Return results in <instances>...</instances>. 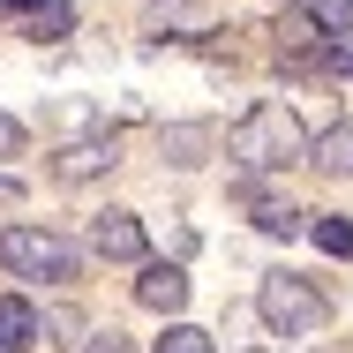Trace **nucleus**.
<instances>
[{
  "label": "nucleus",
  "instance_id": "nucleus-19",
  "mask_svg": "<svg viewBox=\"0 0 353 353\" xmlns=\"http://www.w3.org/2000/svg\"><path fill=\"white\" fill-rule=\"evenodd\" d=\"M150 8H188V0H150Z\"/></svg>",
  "mask_w": 353,
  "mask_h": 353
},
{
  "label": "nucleus",
  "instance_id": "nucleus-4",
  "mask_svg": "<svg viewBox=\"0 0 353 353\" xmlns=\"http://www.w3.org/2000/svg\"><path fill=\"white\" fill-rule=\"evenodd\" d=\"M90 248H98L105 263H143V218H136V211L90 218Z\"/></svg>",
  "mask_w": 353,
  "mask_h": 353
},
{
  "label": "nucleus",
  "instance_id": "nucleus-6",
  "mask_svg": "<svg viewBox=\"0 0 353 353\" xmlns=\"http://www.w3.org/2000/svg\"><path fill=\"white\" fill-rule=\"evenodd\" d=\"M279 53H285V61H308V68L323 61V30H316L308 8H285V15H279Z\"/></svg>",
  "mask_w": 353,
  "mask_h": 353
},
{
  "label": "nucleus",
  "instance_id": "nucleus-15",
  "mask_svg": "<svg viewBox=\"0 0 353 353\" xmlns=\"http://www.w3.org/2000/svg\"><path fill=\"white\" fill-rule=\"evenodd\" d=\"M158 353H218V346H211V331H196V323H165Z\"/></svg>",
  "mask_w": 353,
  "mask_h": 353
},
{
  "label": "nucleus",
  "instance_id": "nucleus-8",
  "mask_svg": "<svg viewBox=\"0 0 353 353\" xmlns=\"http://www.w3.org/2000/svg\"><path fill=\"white\" fill-rule=\"evenodd\" d=\"M30 346H38V308L23 293H8L0 301V353H30Z\"/></svg>",
  "mask_w": 353,
  "mask_h": 353
},
{
  "label": "nucleus",
  "instance_id": "nucleus-9",
  "mask_svg": "<svg viewBox=\"0 0 353 353\" xmlns=\"http://www.w3.org/2000/svg\"><path fill=\"white\" fill-rule=\"evenodd\" d=\"M113 150H121L113 136H98V143H68V150L53 158V173H61V181H90V173H105V165H113Z\"/></svg>",
  "mask_w": 353,
  "mask_h": 353
},
{
  "label": "nucleus",
  "instance_id": "nucleus-3",
  "mask_svg": "<svg viewBox=\"0 0 353 353\" xmlns=\"http://www.w3.org/2000/svg\"><path fill=\"white\" fill-rule=\"evenodd\" d=\"M256 308H263V323H271L279 339H316V331L331 323V301L308 279H293V271H271L263 293H256Z\"/></svg>",
  "mask_w": 353,
  "mask_h": 353
},
{
  "label": "nucleus",
  "instance_id": "nucleus-14",
  "mask_svg": "<svg viewBox=\"0 0 353 353\" xmlns=\"http://www.w3.org/2000/svg\"><path fill=\"white\" fill-rule=\"evenodd\" d=\"M308 233H316V248H323V256H346V263H353V218H316Z\"/></svg>",
  "mask_w": 353,
  "mask_h": 353
},
{
  "label": "nucleus",
  "instance_id": "nucleus-10",
  "mask_svg": "<svg viewBox=\"0 0 353 353\" xmlns=\"http://www.w3.org/2000/svg\"><path fill=\"white\" fill-rule=\"evenodd\" d=\"M241 196H248V211H256V225H263V233H279V241H293V233H301V211H293L285 196H263L256 181H248Z\"/></svg>",
  "mask_w": 353,
  "mask_h": 353
},
{
  "label": "nucleus",
  "instance_id": "nucleus-18",
  "mask_svg": "<svg viewBox=\"0 0 353 353\" xmlns=\"http://www.w3.org/2000/svg\"><path fill=\"white\" fill-rule=\"evenodd\" d=\"M15 196H23V188H15V181H8V173H0V203H15Z\"/></svg>",
  "mask_w": 353,
  "mask_h": 353
},
{
  "label": "nucleus",
  "instance_id": "nucleus-11",
  "mask_svg": "<svg viewBox=\"0 0 353 353\" xmlns=\"http://www.w3.org/2000/svg\"><path fill=\"white\" fill-rule=\"evenodd\" d=\"M308 165H323V173H353V113L316 143V150H308Z\"/></svg>",
  "mask_w": 353,
  "mask_h": 353
},
{
  "label": "nucleus",
  "instance_id": "nucleus-13",
  "mask_svg": "<svg viewBox=\"0 0 353 353\" xmlns=\"http://www.w3.org/2000/svg\"><path fill=\"white\" fill-rule=\"evenodd\" d=\"M30 30H38V38H68L75 30V0H30Z\"/></svg>",
  "mask_w": 353,
  "mask_h": 353
},
{
  "label": "nucleus",
  "instance_id": "nucleus-7",
  "mask_svg": "<svg viewBox=\"0 0 353 353\" xmlns=\"http://www.w3.org/2000/svg\"><path fill=\"white\" fill-rule=\"evenodd\" d=\"M218 143H225L218 128H203V121H181V128H165V136H158V150H165L173 165H203Z\"/></svg>",
  "mask_w": 353,
  "mask_h": 353
},
{
  "label": "nucleus",
  "instance_id": "nucleus-1",
  "mask_svg": "<svg viewBox=\"0 0 353 353\" xmlns=\"http://www.w3.org/2000/svg\"><path fill=\"white\" fill-rule=\"evenodd\" d=\"M316 143L301 128V113L285 105V98H263V105H248L233 128H225V158L241 165V173H279L293 158H308Z\"/></svg>",
  "mask_w": 353,
  "mask_h": 353
},
{
  "label": "nucleus",
  "instance_id": "nucleus-12",
  "mask_svg": "<svg viewBox=\"0 0 353 353\" xmlns=\"http://www.w3.org/2000/svg\"><path fill=\"white\" fill-rule=\"evenodd\" d=\"M308 15H316V30H323L331 46L353 53V0H308Z\"/></svg>",
  "mask_w": 353,
  "mask_h": 353
},
{
  "label": "nucleus",
  "instance_id": "nucleus-17",
  "mask_svg": "<svg viewBox=\"0 0 353 353\" xmlns=\"http://www.w3.org/2000/svg\"><path fill=\"white\" fill-rule=\"evenodd\" d=\"M83 353H128V339H113V331H105V339H90Z\"/></svg>",
  "mask_w": 353,
  "mask_h": 353
},
{
  "label": "nucleus",
  "instance_id": "nucleus-5",
  "mask_svg": "<svg viewBox=\"0 0 353 353\" xmlns=\"http://www.w3.org/2000/svg\"><path fill=\"white\" fill-rule=\"evenodd\" d=\"M136 301L150 316H181V308H188V271H181V263H143Z\"/></svg>",
  "mask_w": 353,
  "mask_h": 353
},
{
  "label": "nucleus",
  "instance_id": "nucleus-2",
  "mask_svg": "<svg viewBox=\"0 0 353 353\" xmlns=\"http://www.w3.org/2000/svg\"><path fill=\"white\" fill-rule=\"evenodd\" d=\"M0 263L15 279H46V285H68L83 271V256L61 233H46V225H0Z\"/></svg>",
  "mask_w": 353,
  "mask_h": 353
},
{
  "label": "nucleus",
  "instance_id": "nucleus-16",
  "mask_svg": "<svg viewBox=\"0 0 353 353\" xmlns=\"http://www.w3.org/2000/svg\"><path fill=\"white\" fill-rule=\"evenodd\" d=\"M15 150H23V121H15V113H0V158H15Z\"/></svg>",
  "mask_w": 353,
  "mask_h": 353
}]
</instances>
